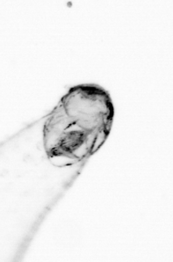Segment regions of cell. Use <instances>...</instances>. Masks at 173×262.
<instances>
[{
	"mask_svg": "<svg viewBox=\"0 0 173 262\" xmlns=\"http://www.w3.org/2000/svg\"><path fill=\"white\" fill-rule=\"evenodd\" d=\"M114 108L108 92L94 84L71 88L43 126L48 158L81 161L95 153L109 135Z\"/></svg>",
	"mask_w": 173,
	"mask_h": 262,
	"instance_id": "obj_1",
	"label": "cell"
}]
</instances>
